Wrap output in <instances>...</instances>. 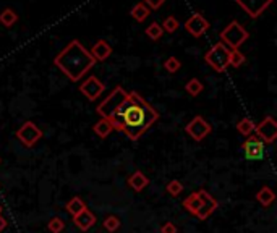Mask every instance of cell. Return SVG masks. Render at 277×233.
I'll return each mask as SVG.
<instances>
[{
    "mask_svg": "<svg viewBox=\"0 0 277 233\" xmlns=\"http://www.w3.org/2000/svg\"><path fill=\"white\" fill-rule=\"evenodd\" d=\"M161 233H177V227L172 222H165L161 227Z\"/></svg>",
    "mask_w": 277,
    "mask_h": 233,
    "instance_id": "32",
    "label": "cell"
},
{
    "mask_svg": "<svg viewBox=\"0 0 277 233\" xmlns=\"http://www.w3.org/2000/svg\"><path fill=\"white\" fill-rule=\"evenodd\" d=\"M54 64L72 81H80L96 65V60L86 47L75 39L54 58Z\"/></svg>",
    "mask_w": 277,
    "mask_h": 233,
    "instance_id": "2",
    "label": "cell"
},
{
    "mask_svg": "<svg viewBox=\"0 0 277 233\" xmlns=\"http://www.w3.org/2000/svg\"><path fill=\"white\" fill-rule=\"evenodd\" d=\"M146 36L151 39V40H159L162 38V34H164V31H162V26L159 24V23H156V22H152L148 28H146Z\"/></svg>",
    "mask_w": 277,
    "mask_h": 233,
    "instance_id": "25",
    "label": "cell"
},
{
    "mask_svg": "<svg viewBox=\"0 0 277 233\" xmlns=\"http://www.w3.org/2000/svg\"><path fill=\"white\" fill-rule=\"evenodd\" d=\"M93 130H94V133L99 136V138H107V136L114 132L112 125H110V123H109L106 118H101V120L93 126Z\"/></svg>",
    "mask_w": 277,
    "mask_h": 233,
    "instance_id": "20",
    "label": "cell"
},
{
    "mask_svg": "<svg viewBox=\"0 0 277 233\" xmlns=\"http://www.w3.org/2000/svg\"><path fill=\"white\" fill-rule=\"evenodd\" d=\"M254 126H256V123H254L251 118H246V116H245V118H241V120L237 123L238 133L243 134V136H250V134H253Z\"/></svg>",
    "mask_w": 277,
    "mask_h": 233,
    "instance_id": "22",
    "label": "cell"
},
{
    "mask_svg": "<svg viewBox=\"0 0 277 233\" xmlns=\"http://www.w3.org/2000/svg\"><path fill=\"white\" fill-rule=\"evenodd\" d=\"M185 132H186V134H190L196 142H201L206 136L212 132V128L201 115H196L190 123H186Z\"/></svg>",
    "mask_w": 277,
    "mask_h": 233,
    "instance_id": "8",
    "label": "cell"
},
{
    "mask_svg": "<svg viewBox=\"0 0 277 233\" xmlns=\"http://www.w3.org/2000/svg\"><path fill=\"white\" fill-rule=\"evenodd\" d=\"M104 228H106L109 233H114V232H117L120 228V225H122V220L117 216H109V217H106L104 218Z\"/></svg>",
    "mask_w": 277,
    "mask_h": 233,
    "instance_id": "26",
    "label": "cell"
},
{
    "mask_svg": "<svg viewBox=\"0 0 277 233\" xmlns=\"http://www.w3.org/2000/svg\"><path fill=\"white\" fill-rule=\"evenodd\" d=\"M47 228H49L51 233H62L65 230V222L62 220L60 217H54V218H51V220H49Z\"/></svg>",
    "mask_w": 277,
    "mask_h": 233,
    "instance_id": "27",
    "label": "cell"
},
{
    "mask_svg": "<svg viewBox=\"0 0 277 233\" xmlns=\"http://www.w3.org/2000/svg\"><path fill=\"white\" fill-rule=\"evenodd\" d=\"M246 62V57L243 52H240L238 49H233L230 50V56H228V66H233V68H238L241 66Z\"/></svg>",
    "mask_w": 277,
    "mask_h": 233,
    "instance_id": "23",
    "label": "cell"
},
{
    "mask_svg": "<svg viewBox=\"0 0 277 233\" xmlns=\"http://www.w3.org/2000/svg\"><path fill=\"white\" fill-rule=\"evenodd\" d=\"M165 191H167L170 196H178L183 191V184L180 183L178 180H172V182L167 183V186H165Z\"/></svg>",
    "mask_w": 277,
    "mask_h": 233,
    "instance_id": "29",
    "label": "cell"
},
{
    "mask_svg": "<svg viewBox=\"0 0 277 233\" xmlns=\"http://www.w3.org/2000/svg\"><path fill=\"white\" fill-rule=\"evenodd\" d=\"M73 222H75V225H76V227H78L81 232H88V230L91 228L93 225L96 224V216L93 214L91 210L85 209V210L81 212V214H78V216L73 217Z\"/></svg>",
    "mask_w": 277,
    "mask_h": 233,
    "instance_id": "15",
    "label": "cell"
},
{
    "mask_svg": "<svg viewBox=\"0 0 277 233\" xmlns=\"http://www.w3.org/2000/svg\"><path fill=\"white\" fill-rule=\"evenodd\" d=\"M248 39V31L238 22H230L220 31V42L225 44L228 49H240V46Z\"/></svg>",
    "mask_w": 277,
    "mask_h": 233,
    "instance_id": "4",
    "label": "cell"
},
{
    "mask_svg": "<svg viewBox=\"0 0 277 233\" xmlns=\"http://www.w3.org/2000/svg\"><path fill=\"white\" fill-rule=\"evenodd\" d=\"M180 28V23H178V20L174 18V16H167L164 20V23H162V31H167V32H175L177 30Z\"/></svg>",
    "mask_w": 277,
    "mask_h": 233,
    "instance_id": "28",
    "label": "cell"
},
{
    "mask_svg": "<svg viewBox=\"0 0 277 233\" xmlns=\"http://www.w3.org/2000/svg\"><path fill=\"white\" fill-rule=\"evenodd\" d=\"M185 89H186V92H188L190 96H193V98H196V96H199L203 92V89H204V86H203V83L199 80H196V78H191L188 83L185 84Z\"/></svg>",
    "mask_w": 277,
    "mask_h": 233,
    "instance_id": "24",
    "label": "cell"
},
{
    "mask_svg": "<svg viewBox=\"0 0 277 233\" xmlns=\"http://www.w3.org/2000/svg\"><path fill=\"white\" fill-rule=\"evenodd\" d=\"M89 54L93 56V58L96 62H104V60H107L110 56H112V47L109 46L107 40H98L93 47H91V50H89Z\"/></svg>",
    "mask_w": 277,
    "mask_h": 233,
    "instance_id": "14",
    "label": "cell"
},
{
    "mask_svg": "<svg viewBox=\"0 0 277 233\" xmlns=\"http://www.w3.org/2000/svg\"><path fill=\"white\" fill-rule=\"evenodd\" d=\"M18 22V13L13 10V8H5L2 13H0V23L7 28H10Z\"/></svg>",
    "mask_w": 277,
    "mask_h": 233,
    "instance_id": "21",
    "label": "cell"
},
{
    "mask_svg": "<svg viewBox=\"0 0 277 233\" xmlns=\"http://www.w3.org/2000/svg\"><path fill=\"white\" fill-rule=\"evenodd\" d=\"M7 227V220H5V217H2V214H0V233H2Z\"/></svg>",
    "mask_w": 277,
    "mask_h": 233,
    "instance_id": "33",
    "label": "cell"
},
{
    "mask_svg": "<svg viewBox=\"0 0 277 233\" xmlns=\"http://www.w3.org/2000/svg\"><path fill=\"white\" fill-rule=\"evenodd\" d=\"M180 66H182V64H180V60L177 57H169L167 60L164 62V68L167 70L169 73H175L180 70Z\"/></svg>",
    "mask_w": 277,
    "mask_h": 233,
    "instance_id": "30",
    "label": "cell"
},
{
    "mask_svg": "<svg viewBox=\"0 0 277 233\" xmlns=\"http://www.w3.org/2000/svg\"><path fill=\"white\" fill-rule=\"evenodd\" d=\"M149 184V180H148V176L144 175L143 172H135L133 175H130V178H128V186L131 188V190H135V191H143L144 188H146Z\"/></svg>",
    "mask_w": 277,
    "mask_h": 233,
    "instance_id": "16",
    "label": "cell"
},
{
    "mask_svg": "<svg viewBox=\"0 0 277 233\" xmlns=\"http://www.w3.org/2000/svg\"><path fill=\"white\" fill-rule=\"evenodd\" d=\"M130 15L133 16L138 23H143L144 20H146L149 15H151V10L148 8L146 5H144L143 2H140V4H136L133 8H131V12H130Z\"/></svg>",
    "mask_w": 277,
    "mask_h": 233,
    "instance_id": "19",
    "label": "cell"
},
{
    "mask_svg": "<svg viewBox=\"0 0 277 233\" xmlns=\"http://www.w3.org/2000/svg\"><path fill=\"white\" fill-rule=\"evenodd\" d=\"M183 28L188 31L193 38H201L204 34L209 31V22L201 15V13H193V15L186 20Z\"/></svg>",
    "mask_w": 277,
    "mask_h": 233,
    "instance_id": "11",
    "label": "cell"
},
{
    "mask_svg": "<svg viewBox=\"0 0 277 233\" xmlns=\"http://www.w3.org/2000/svg\"><path fill=\"white\" fill-rule=\"evenodd\" d=\"M250 18H258L264 13L274 0H235Z\"/></svg>",
    "mask_w": 277,
    "mask_h": 233,
    "instance_id": "12",
    "label": "cell"
},
{
    "mask_svg": "<svg viewBox=\"0 0 277 233\" xmlns=\"http://www.w3.org/2000/svg\"><path fill=\"white\" fill-rule=\"evenodd\" d=\"M275 200V194L274 191L269 188V186H262L258 193H256V201H258L262 208H269Z\"/></svg>",
    "mask_w": 277,
    "mask_h": 233,
    "instance_id": "17",
    "label": "cell"
},
{
    "mask_svg": "<svg viewBox=\"0 0 277 233\" xmlns=\"http://www.w3.org/2000/svg\"><path fill=\"white\" fill-rule=\"evenodd\" d=\"M241 150L248 160H261L264 157V142L256 134L246 136V141L241 144Z\"/></svg>",
    "mask_w": 277,
    "mask_h": 233,
    "instance_id": "10",
    "label": "cell"
},
{
    "mask_svg": "<svg viewBox=\"0 0 277 233\" xmlns=\"http://www.w3.org/2000/svg\"><path fill=\"white\" fill-rule=\"evenodd\" d=\"M17 138L26 148H33L36 142L43 138V132L34 122H25L17 132Z\"/></svg>",
    "mask_w": 277,
    "mask_h": 233,
    "instance_id": "7",
    "label": "cell"
},
{
    "mask_svg": "<svg viewBox=\"0 0 277 233\" xmlns=\"http://www.w3.org/2000/svg\"><path fill=\"white\" fill-rule=\"evenodd\" d=\"M0 162H2V160H0Z\"/></svg>",
    "mask_w": 277,
    "mask_h": 233,
    "instance_id": "35",
    "label": "cell"
},
{
    "mask_svg": "<svg viewBox=\"0 0 277 233\" xmlns=\"http://www.w3.org/2000/svg\"><path fill=\"white\" fill-rule=\"evenodd\" d=\"M65 208H67V212H68V214H72L73 217H75V216H78V214H81V212L85 210V209H88V208H86V202L83 201L81 198H78V196L72 198V200L67 202Z\"/></svg>",
    "mask_w": 277,
    "mask_h": 233,
    "instance_id": "18",
    "label": "cell"
},
{
    "mask_svg": "<svg viewBox=\"0 0 277 233\" xmlns=\"http://www.w3.org/2000/svg\"><path fill=\"white\" fill-rule=\"evenodd\" d=\"M128 91H125L122 86H117L112 89V92H110L106 99H104L101 104L98 106V114L99 116H102V118L109 120L110 115H112L115 112V108L119 107L123 100H125Z\"/></svg>",
    "mask_w": 277,
    "mask_h": 233,
    "instance_id": "6",
    "label": "cell"
},
{
    "mask_svg": "<svg viewBox=\"0 0 277 233\" xmlns=\"http://www.w3.org/2000/svg\"><path fill=\"white\" fill-rule=\"evenodd\" d=\"M104 89H106V86H104L96 76L86 78L85 81H83V84L80 86L81 94L86 96L88 100H96L104 92Z\"/></svg>",
    "mask_w": 277,
    "mask_h": 233,
    "instance_id": "13",
    "label": "cell"
},
{
    "mask_svg": "<svg viewBox=\"0 0 277 233\" xmlns=\"http://www.w3.org/2000/svg\"><path fill=\"white\" fill-rule=\"evenodd\" d=\"M183 209L188 210L191 216H195L198 220H206L214 210L217 209V200L206 190H199L191 193L182 202Z\"/></svg>",
    "mask_w": 277,
    "mask_h": 233,
    "instance_id": "3",
    "label": "cell"
},
{
    "mask_svg": "<svg viewBox=\"0 0 277 233\" xmlns=\"http://www.w3.org/2000/svg\"><path fill=\"white\" fill-rule=\"evenodd\" d=\"M2 210H4V208H2V206H0V214H2Z\"/></svg>",
    "mask_w": 277,
    "mask_h": 233,
    "instance_id": "34",
    "label": "cell"
},
{
    "mask_svg": "<svg viewBox=\"0 0 277 233\" xmlns=\"http://www.w3.org/2000/svg\"><path fill=\"white\" fill-rule=\"evenodd\" d=\"M228 56H230V49H228L225 44L217 42L206 52L204 60L214 72L222 73V72L227 70V66H228Z\"/></svg>",
    "mask_w": 277,
    "mask_h": 233,
    "instance_id": "5",
    "label": "cell"
},
{
    "mask_svg": "<svg viewBox=\"0 0 277 233\" xmlns=\"http://www.w3.org/2000/svg\"><path fill=\"white\" fill-rule=\"evenodd\" d=\"M143 4L146 5L149 10H157L165 4V0H143Z\"/></svg>",
    "mask_w": 277,
    "mask_h": 233,
    "instance_id": "31",
    "label": "cell"
},
{
    "mask_svg": "<svg viewBox=\"0 0 277 233\" xmlns=\"http://www.w3.org/2000/svg\"><path fill=\"white\" fill-rule=\"evenodd\" d=\"M157 120L159 114L156 108L138 92L131 91L107 122L112 125L114 132H120L127 134L128 140L138 141Z\"/></svg>",
    "mask_w": 277,
    "mask_h": 233,
    "instance_id": "1",
    "label": "cell"
},
{
    "mask_svg": "<svg viewBox=\"0 0 277 233\" xmlns=\"http://www.w3.org/2000/svg\"><path fill=\"white\" fill-rule=\"evenodd\" d=\"M254 132L264 144H272L277 138V123L272 116H266L254 126Z\"/></svg>",
    "mask_w": 277,
    "mask_h": 233,
    "instance_id": "9",
    "label": "cell"
}]
</instances>
